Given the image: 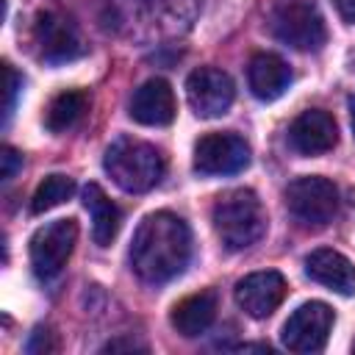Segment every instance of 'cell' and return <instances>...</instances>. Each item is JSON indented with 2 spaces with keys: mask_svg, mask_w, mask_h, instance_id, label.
I'll return each mask as SVG.
<instances>
[{
  "mask_svg": "<svg viewBox=\"0 0 355 355\" xmlns=\"http://www.w3.org/2000/svg\"><path fill=\"white\" fill-rule=\"evenodd\" d=\"M191 258V230L189 225L169 214H147L130 241V266L144 283H166L178 277Z\"/></svg>",
  "mask_w": 355,
  "mask_h": 355,
  "instance_id": "6da1fadb",
  "label": "cell"
},
{
  "mask_svg": "<svg viewBox=\"0 0 355 355\" xmlns=\"http://www.w3.org/2000/svg\"><path fill=\"white\" fill-rule=\"evenodd\" d=\"M214 230L225 250L239 252L252 247L266 233V211L252 189H230L211 208Z\"/></svg>",
  "mask_w": 355,
  "mask_h": 355,
  "instance_id": "7a4b0ae2",
  "label": "cell"
},
{
  "mask_svg": "<svg viewBox=\"0 0 355 355\" xmlns=\"http://www.w3.org/2000/svg\"><path fill=\"white\" fill-rule=\"evenodd\" d=\"M103 166L122 191L141 194V191H150L161 180L164 155L147 141L122 136L105 150Z\"/></svg>",
  "mask_w": 355,
  "mask_h": 355,
  "instance_id": "3957f363",
  "label": "cell"
},
{
  "mask_svg": "<svg viewBox=\"0 0 355 355\" xmlns=\"http://www.w3.org/2000/svg\"><path fill=\"white\" fill-rule=\"evenodd\" d=\"M272 33L302 53H313L324 44L327 28L316 0H280L272 11Z\"/></svg>",
  "mask_w": 355,
  "mask_h": 355,
  "instance_id": "277c9868",
  "label": "cell"
},
{
  "mask_svg": "<svg viewBox=\"0 0 355 355\" xmlns=\"http://www.w3.org/2000/svg\"><path fill=\"white\" fill-rule=\"evenodd\" d=\"M286 208L302 227H324L338 211V189L322 175H302L286 186Z\"/></svg>",
  "mask_w": 355,
  "mask_h": 355,
  "instance_id": "5b68a950",
  "label": "cell"
},
{
  "mask_svg": "<svg viewBox=\"0 0 355 355\" xmlns=\"http://www.w3.org/2000/svg\"><path fill=\"white\" fill-rule=\"evenodd\" d=\"M75 241H78V222L75 219H55V222H47L44 227H39L31 236L33 272L42 280L55 277L67 266V261L75 250Z\"/></svg>",
  "mask_w": 355,
  "mask_h": 355,
  "instance_id": "8992f818",
  "label": "cell"
},
{
  "mask_svg": "<svg viewBox=\"0 0 355 355\" xmlns=\"http://www.w3.org/2000/svg\"><path fill=\"white\" fill-rule=\"evenodd\" d=\"M333 330V311L327 302L311 300L305 305H300L283 324V347L297 352V355H311L324 349L327 338Z\"/></svg>",
  "mask_w": 355,
  "mask_h": 355,
  "instance_id": "52a82bcc",
  "label": "cell"
},
{
  "mask_svg": "<svg viewBox=\"0 0 355 355\" xmlns=\"http://www.w3.org/2000/svg\"><path fill=\"white\" fill-rule=\"evenodd\" d=\"M250 164V144L239 133H208L194 144V172L200 175H236Z\"/></svg>",
  "mask_w": 355,
  "mask_h": 355,
  "instance_id": "ba28073f",
  "label": "cell"
},
{
  "mask_svg": "<svg viewBox=\"0 0 355 355\" xmlns=\"http://www.w3.org/2000/svg\"><path fill=\"white\" fill-rule=\"evenodd\" d=\"M186 97L197 116L214 119V116L227 114V108L233 105L236 89L227 72L214 69V67H200L186 78Z\"/></svg>",
  "mask_w": 355,
  "mask_h": 355,
  "instance_id": "9c48e42d",
  "label": "cell"
},
{
  "mask_svg": "<svg viewBox=\"0 0 355 355\" xmlns=\"http://www.w3.org/2000/svg\"><path fill=\"white\" fill-rule=\"evenodd\" d=\"M239 308L252 316V319H266L286 297V277L275 269L266 272H252L247 277H241L233 288Z\"/></svg>",
  "mask_w": 355,
  "mask_h": 355,
  "instance_id": "30bf717a",
  "label": "cell"
},
{
  "mask_svg": "<svg viewBox=\"0 0 355 355\" xmlns=\"http://www.w3.org/2000/svg\"><path fill=\"white\" fill-rule=\"evenodd\" d=\"M33 36L39 44V53L44 61L50 64H61V61H72L83 53V42L75 31V25L69 19H64L61 14H42L33 25Z\"/></svg>",
  "mask_w": 355,
  "mask_h": 355,
  "instance_id": "8fae6325",
  "label": "cell"
},
{
  "mask_svg": "<svg viewBox=\"0 0 355 355\" xmlns=\"http://www.w3.org/2000/svg\"><path fill=\"white\" fill-rule=\"evenodd\" d=\"M288 141L300 155H322L338 141L336 119L322 108H308L291 122Z\"/></svg>",
  "mask_w": 355,
  "mask_h": 355,
  "instance_id": "7c38bea8",
  "label": "cell"
},
{
  "mask_svg": "<svg viewBox=\"0 0 355 355\" xmlns=\"http://www.w3.org/2000/svg\"><path fill=\"white\" fill-rule=\"evenodd\" d=\"M130 116L139 125L161 128L175 119V92L164 78L144 80L130 97Z\"/></svg>",
  "mask_w": 355,
  "mask_h": 355,
  "instance_id": "4fadbf2b",
  "label": "cell"
},
{
  "mask_svg": "<svg viewBox=\"0 0 355 355\" xmlns=\"http://www.w3.org/2000/svg\"><path fill=\"white\" fill-rule=\"evenodd\" d=\"M305 275L336 294L344 297L355 294V263L338 250H327V247L313 250L305 258Z\"/></svg>",
  "mask_w": 355,
  "mask_h": 355,
  "instance_id": "5bb4252c",
  "label": "cell"
},
{
  "mask_svg": "<svg viewBox=\"0 0 355 355\" xmlns=\"http://www.w3.org/2000/svg\"><path fill=\"white\" fill-rule=\"evenodd\" d=\"M247 83H250V92L263 100V103H272L277 100L288 83H291V69L288 64L275 55V53H258L252 55L250 67H247Z\"/></svg>",
  "mask_w": 355,
  "mask_h": 355,
  "instance_id": "9a60e30c",
  "label": "cell"
},
{
  "mask_svg": "<svg viewBox=\"0 0 355 355\" xmlns=\"http://www.w3.org/2000/svg\"><path fill=\"white\" fill-rule=\"evenodd\" d=\"M214 316H216V291L208 288V291H200V294H191V297L180 300L172 308L169 322L180 336L191 338V336L205 333L211 327Z\"/></svg>",
  "mask_w": 355,
  "mask_h": 355,
  "instance_id": "2e32d148",
  "label": "cell"
},
{
  "mask_svg": "<svg viewBox=\"0 0 355 355\" xmlns=\"http://www.w3.org/2000/svg\"><path fill=\"white\" fill-rule=\"evenodd\" d=\"M83 205L92 214V239H94V244L108 247L114 241V236L119 233V222H122L119 208L108 200V194L97 183H89L83 189Z\"/></svg>",
  "mask_w": 355,
  "mask_h": 355,
  "instance_id": "e0dca14e",
  "label": "cell"
},
{
  "mask_svg": "<svg viewBox=\"0 0 355 355\" xmlns=\"http://www.w3.org/2000/svg\"><path fill=\"white\" fill-rule=\"evenodd\" d=\"M147 22L158 25L161 31H178L186 28L194 19V0H133Z\"/></svg>",
  "mask_w": 355,
  "mask_h": 355,
  "instance_id": "ac0fdd59",
  "label": "cell"
},
{
  "mask_svg": "<svg viewBox=\"0 0 355 355\" xmlns=\"http://www.w3.org/2000/svg\"><path fill=\"white\" fill-rule=\"evenodd\" d=\"M86 94L83 92H61L53 97V103L47 105V114H44V125L47 130L53 133H64L69 130L86 111Z\"/></svg>",
  "mask_w": 355,
  "mask_h": 355,
  "instance_id": "d6986e66",
  "label": "cell"
},
{
  "mask_svg": "<svg viewBox=\"0 0 355 355\" xmlns=\"http://www.w3.org/2000/svg\"><path fill=\"white\" fill-rule=\"evenodd\" d=\"M75 191V180L67 178V175H47L39 189L33 191V200H31V211L33 214H44L55 205H61L64 200H69Z\"/></svg>",
  "mask_w": 355,
  "mask_h": 355,
  "instance_id": "ffe728a7",
  "label": "cell"
},
{
  "mask_svg": "<svg viewBox=\"0 0 355 355\" xmlns=\"http://www.w3.org/2000/svg\"><path fill=\"white\" fill-rule=\"evenodd\" d=\"M22 169V155L14 147H3L0 150V180H11L17 172Z\"/></svg>",
  "mask_w": 355,
  "mask_h": 355,
  "instance_id": "44dd1931",
  "label": "cell"
},
{
  "mask_svg": "<svg viewBox=\"0 0 355 355\" xmlns=\"http://www.w3.org/2000/svg\"><path fill=\"white\" fill-rule=\"evenodd\" d=\"M3 75H6V105H3V111H6V122H8L11 108H14V97H17V86H19V75L14 72L11 64H3Z\"/></svg>",
  "mask_w": 355,
  "mask_h": 355,
  "instance_id": "7402d4cb",
  "label": "cell"
},
{
  "mask_svg": "<svg viewBox=\"0 0 355 355\" xmlns=\"http://www.w3.org/2000/svg\"><path fill=\"white\" fill-rule=\"evenodd\" d=\"M55 344H50V333L47 330H36L33 338L28 341V352H53Z\"/></svg>",
  "mask_w": 355,
  "mask_h": 355,
  "instance_id": "603a6c76",
  "label": "cell"
},
{
  "mask_svg": "<svg viewBox=\"0 0 355 355\" xmlns=\"http://www.w3.org/2000/svg\"><path fill=\"white\" fill-rule=\"evenodd\" d=\"M336 11L341 14V19L347 22H355V0H333Z\"/></svg>",
  "mask_w": 355,
  "mask_h": 355,
  "instance_id": "cb8c5ba5",
  "label": "cell"
},
{
  "mask_svg": "<svg viewBox=\"0 0 355 355\" xmlns=\"http://www.w3.org/2000/svg\"><path fill=\"white\" fill-rule=\"evenodd\" d=\"M349 122H352V133H355V97H349Z\"/></svg>",
  "mask_w": 355,
  "mask_h": 355,
  "instance_id": "d4e9b609",
  "label": "cell"
}]
</instances>
